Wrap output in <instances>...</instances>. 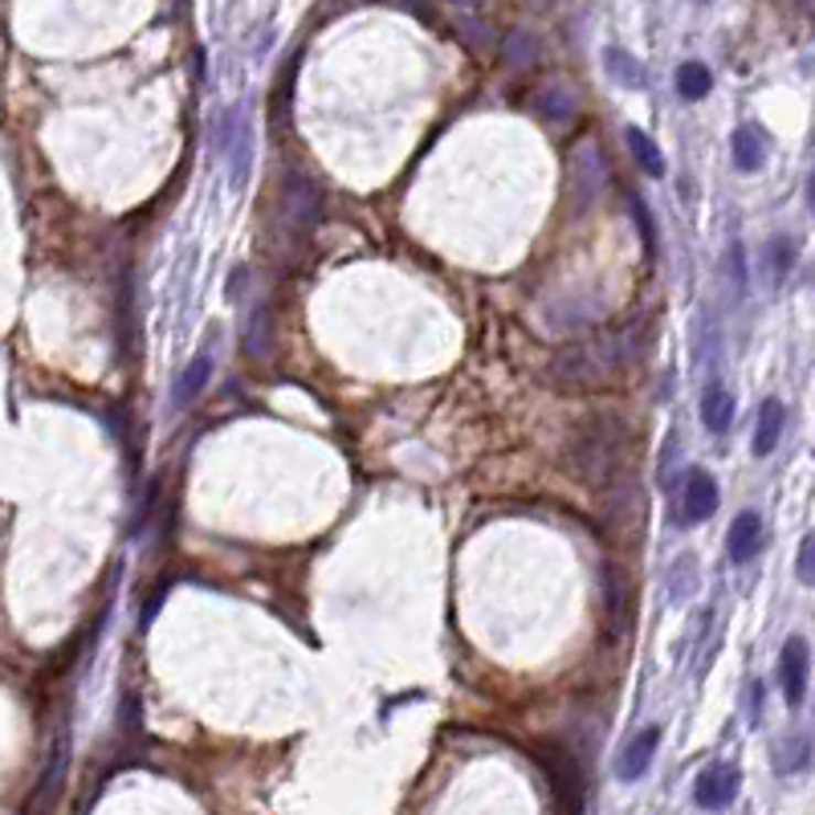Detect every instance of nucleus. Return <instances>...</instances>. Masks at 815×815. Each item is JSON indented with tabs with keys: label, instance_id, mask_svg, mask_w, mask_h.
Instances as JSON below:
<instances>
[{
	"label": "nucleus",
	"instance_id": "obj_5",
	"mask_svg": "<svg viewBox=\"0 0 815 815\" xmlns=\"http://www.w3.org/2000/svg\"><path fill=\"white\" fill-rule=\"evenodd\" d=\"M656 747H661V726H644L641 734L620 750V759H615V779H620V783L644 779V771H648L656 759Z\"/></svg>",
	"mask_w": 815,
	"mask_h": 815
},
{
	"label": "nucleus",
	"instance_id": "obj_7",
	"mask_svg": "<svg viewBox=\"0 0 815 815\" xmlns=\"http://www.w3.org/2000/svg\"><path fill=\"white\" fill-rule=\"evenodd\" d=\"M641 514H644V497H641V485L624 482V490L612 482V494L603 502V526L620 535V530H636L641 526Z\"/></svg>",
	"mask_w": 815,
	"mask_h": 815
},
{
	"label": "nucleus",
	"instance_id": "obj_14",
	"mask_svg": "<svg viewBox=\"0 0 815 815\" xmlns=\"http://www.w3.org/2000/svg\"><path fill=\"white\" fill-rule=\"evenodd\" d=\"M730 148H734V163L742 172H762V163H766V139H762L759 127H738Z\"/></svg>",
	"mask_w": 815,
	"mask_h": 815
},
{
	"label": "nucleus",
	"instance_id": "obj_13",
	"mask_svg": "<svg viewBox=\"0 0 815 815\" xmlns=\"http://www.w3.org/2000/svg\"><path fill=\"white\" fill-rule=\"evenodd\" d=\"M208 375H213V355L201 351V355L184 367V375L175 379V408H187V404L196 400L204 392V384H208Z\"/></svg>",
	"mask_w": 815,
	"mask_h": 815
},
{
	"label": "nucleus",
	"instance_id": "obj_3",
	"mask_svg": "<svg viewBox=\"0 0 815 815\" xmlns=\"http://www.w3.org/2000/svg\"><path fill=\"white\" fill-rule=\"evenodd\" d=\"M738 787H742V775L734 762H709L694 783V803L701 812H722L738 800Z\"/></svg>",
	"mask_w": 815,
	"mask_h": 815
},
{
	"label": "nucleus",
	"instance_id": "obj_17",
	"mask_svg": "<svg viewBox=\"0 0 815 815\" xmlns=\"http://www.w3.org/2000/svg\"><path fill=\"white\" fill-rule=\"evenodd\" d=\"M709 86H714V74H709L701 62H685V66L677 69V94H682V98H689V103L706 98Z\"/></svg>",
	"mask_w": 815,
	"mask_h": 815
},
{
	"label": "nucleus",
	"instance_id": "obj_24",
	"mask_svg": "<svg viewBox=\"0 0 815 815\" xmlns=\"http://www.w3.org/2000/svg\"><path fill=\"white\" fill-rule=\"evenodd\" d=\"M449 4H461V9H469V4H482V0H449Z\"/></svg>",
	"mask_w": 815,
	"mask_h": 815
},
{
	"label": "nucleus",
	"instance_id": "obj_8",
	"mask_svg": "<svg viewBox=\"0 0 815 815\" xmlns=\"http://www.w3.org/2000/svg\"><path fill=\"white\" fill-rule=\"evenodd\" d=\"M718 482L709 478L706 469H694L689 478H685V502H682V522L685 526H697V522L714 518V510H718Z\"/></svg>",
	"mask_w": 815,
	"mask_h": 815
},
{
	"label": "nucleus",
	"instance_id": "obj_18",
	"mask_svg": "<svg viewBox=\"0 0 815 815\" xmlns=\"http://www.w3.org/2000/svg\"><path fill=\"white\" fill-rule=\"evenodd\" d=\"M697 583H701V575H697V559L694 555H682V559L673 562V571H668V596L673 600H685V596H694Z\"/></svg>",
	"mask_w": 815,
	"mask_h": 815
},
{
	"label": "nucleus",
	"instance_id": "obj_2",
	"mask_svg": "<svg viewBox=\"0 0 815 815\" xmlns=\"http://www.w3.org/2000/svg\"><path fill=\"white\" fill-rule=\"evenodd\" d=\"M567 469L583 485H612L629 457V425L612 412H596L579 420L567 441Z\"/></svg>",
	"mask_w": 815,
	"mask_h": 815
},
{
	"label": "nucleus",
	"instance_id": "obj_15",
	"mask_svg": "<svg viewBox=\"0 0 815 815\" xmlns=\"http://www.w3.org/2000/svg\"><path fill=\"white\" fill-rule=\"evenodd\" d=\"M624 139H629V151L636 156L641 172L653 175V180H661V175H665V156H661V148H656L653 139H648L641 127H629V131H624Z\"/></svg>",
	"mask_w": 815,
	"mask_h": 815
},
{
	"label": "nucleus",
	"instance_id": "obj_10",
	"mask_svg": "<svg viewBox=\"0 0 815 815\" xmlns=\"http://www.w3.org/2000/svg\"><path fill=\"white\" fill-rule=\"evenodd\" d=\"M762 538H766L762 535V518L754 510H742L734 518V526H730V559L750 562L762 550Z\"/></svg>",
	"mask_w": 815,
	"mask_h": 815
},
{
	"label": "nucleus",
	"instance_id": "obj_16",
	"mask_svg": "<svg viewBox=\"0 0 815 815\" xmlns=\"http://www.w3.org/2000/svg\"><path fill=\"white\" fill-rule=\"evenodd\" d=\"M603 66H608V74H612L620 86H629V90H641L644 86V66L636 62V57L629 54V50H603Z\"/></svg>",
	"mask_w": 815,
	"mask_h": 815
},
{
	"label": "nucleus",
	"instance_id": "obj_1",
	"mask_svg": "<svg viewBox=\"0 0 815 815\" xmlns=\"http://www.w3.org/2000/svg\"><path fill=\"white\" fill-rule=\"evenodd\" d=\"M653 326L648 319H636V322H624L620 331H600V334H588V339H579L571 347H562L555 360L547 363V379L555 388H567V392H596V388H608L615 379H624L629 367L648 355L653 347Z\"/></svg>",
	"mask_w": 815,
	"mask_h": 815
},
{
	"label": "nucleus",
	"instance_id": "obj_9",
	"mask_svg": "<svg viewBox=\"0 0 815 815\" xmlns=\"http://www.w3.org/2000/svg\"><path fill=\"white\" fill-rule=\"evenodd\" d=\"M249 163H254V131L245 122L242 110H233V131H228V172L233 184L242 187L249 180Z\"/></svg>",
	"mask_w": 815,
	"mask_h": 815
},
{
	"label": "nucleus",
	"instance_id": "obj_21",
	"mask_svg": "<svg viewBox=\"0 0 815 815\" xmlns=\"http://www.w3.org/2000/svg\"><path fill=\"white\" fill-rule=\"evenodd\" d=\"M538 115H543V119H555V122H567L575 115V103L562 90H547L538 98Z\"/></svg>",
	"mask_w": 815,
	"mask_h": 815
},
{
	"label": "nucleus",
	"instance_id": "obj_19",
	"mask_svg": "<svg viewBox=\"0 0 815 815\" xmlns=\"http://www.w3.org/2000/svg\"><path fill=\"white\" fill-rule=\"evenodd\" d=\"M807 754H812V747H807V738L803 734H791L787 742H783V747H779V771H783V775H795V771H803V766H807Z\"/></svg>",
	"mask_w": 815,
	"mask_h": 815
},
{
	"label": "nucleus",
	"instance_id": "obj_6",
	"mask_svg": "<svg viewBox=\"0 0 815 815\" xmlns=\"http://www.w3.org/2000/svg\"><path fill=\"white\" fill-rule=\"evenodd\" d=\"M322 213V192L319 184H310L302 172L286 175V216L294 228H310Z\"/></svg>",
	"mask_w": 815,
	"mask_h": 815
},
{
	"label": "nucleus",
	"instance_id": "obj_23",
	"mask_svg": "<svg viewBox=\"0 0 815 815\" xmlns=\"http://www.w3.org/2000/svg\"><path fill=\"white\" fill-rule=\"evenodd\" d=\"M791 261H795V249H791V242H771V269H775V278H787L791 274Z\"/></svg>",
	"mask_w": 815,
	"mask_h": 815
},
{
	"label": "nucleus",
	"instance_id": "obj_11",
	"mask_svg": "<svg viewBox=\"0 0 815 815\" xmlns=\"http://www.w3.org/2000/svg\"><path fill=\"white\" fill-rule=\"evenodd\" d=\"M701 425H706L714 437L730 432V425H734V400H730V392H726L722 384H709L706 396H701Z\"/></svg>",
	"mask_w": 815,
	"mask_h": 815
},
{
	"label": "nucleus",
	"instance_id": "obj_12",
	"mask_svg": "<svg viewBox=\"0 0 815 815\" xmlns=\"http://www.w3.org/2000/svg\"><path fill=\"white\" fill-rule=\"evenodd\" d=\"M783 425H787V408L779 400H766L759 412V428H754V453L771 457L783 441Z\"/></svg>",
	"mask_w": 815,
	"mask_h": 815
},
{
	"label": "nucleus",
	"instance_id": "obj_4",
	"mask_svg": "<svg viewBox=\"0 0 815 815\" xmlns=\"http://www.w3.org/2000/svg\"><path fill=\"white\" fill-rule=\"evenodd\" d=\"M807 673H812V648H807L803 636H787L783 653H779V685H783L791 706H803V697H807Z\"/></svg>",
	"mask_w": 815,
	"mask_h": 815
},
{
	"label": "nucleus",
	"instance_id": "obj_20",
	"mask_svg": "<svg viewBox=\"0 0 815 815\" xmlns=\"http://www.w3.org/2000/svg\"><path fill=\"white\" fill-rule=\"evenodd\" d=\"M538 57V41L530 33H510L506 41V62L510 66H530Z\"/></svg>",
	"mask_w": 815,
	"mask_h": 815
},
{
	"label": "nucleus",
	"instance_id": "obj_22",
	"mask_svg": "<svg viewBox=\"0 0 815 815\" xmlns=\"http://www.w3.org/2000/svg\"><path fill=\"white\" fill-rule=\"evenodd\" d=\"M795 571H800V583H807V588H812V583H815V538L812 535H803Z\"/></svg>",
	"mask_w": 815,
	"mask_h": 815
}]
</instances>
